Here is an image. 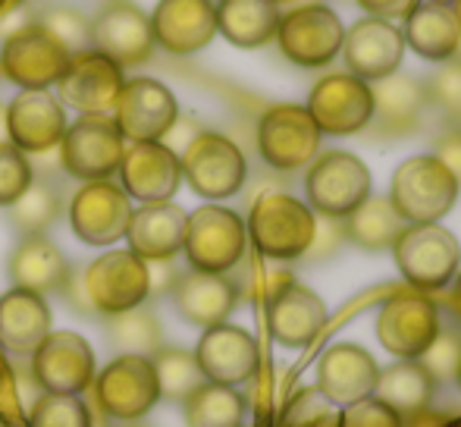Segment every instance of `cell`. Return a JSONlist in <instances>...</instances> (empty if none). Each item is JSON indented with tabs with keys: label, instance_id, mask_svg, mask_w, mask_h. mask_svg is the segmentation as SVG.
<instances>
[{
	"label": "cell",
	"instance_id": "5bb4252c",
	"mask_svg": "<svg viewBox=\"0 0 461 427\" xmlns=\"http://www.w3.org/2000/svg\"><path fill=\"white\" fill-rule=\"evenodd\" d=\"M439 312L420 293H395L376 314V336L389 355L420 359L439 333Z\"/></svg>",
	"mask_w": 461,
	"mask_h": 427
},
{
	"label": "cell",
	"instance_id": "cb8c5ba5",
	"mask_svg": "<svg viewBox=\"0 0 461 427\" xmlns=\"http://www.w3.org/2000/svg\"><path fill=\"white\" fill-rule=\"evenodd\" d=\"M148 19H151L154 44L179 57L198 54L217 35L213 0H160Z\"/></svg>",
	"mask_w": 461,
	"mask_h": 427
},
{
	"label": "cell",
	"instance_id": "2e32d148",
	"mask_svg": "<svg viewBox=\"0 0 461 427\" xmlns=\"http://www.w3.org/2000/svg\"><path fill=\"white\" fill-rule=\"evenodd\" d=\"M113 120L126 141H160L179 120L176 95L158 79H126Z\"/></svg>",
	"mask_w": 461,
	"mask_h": 427
},
{
	"label": "cell",
	"instance_id": "5b68a950",
	"mask_svg": "<svg viewBox=\"0 0 461 427\" xmlns=\"http://www.w3.org/2000/svg\"><path fill=\"white\" fill-rule=\"evenodd\" d=\"M183 179L192 186L194 195L207 202H223L236 195L249 177L242 148L220 132H198L179 154Z\"/></svg>",
	"mask_w": 461,
	"mask_h": 427
},
{
	"label": "cell",
	"instance_id": "60d3db41",
	"mask_svg": "<svg viewBox=\"0 0 461 427\" xmlns=\"http://www.w3.org/2000/svg\"><path fill=\"white\" fill-rule=\"evenodd\" d=\"M38 29H44L69 57L86 54V50H95L92 44V19L86 13L73 10V6H50L41 19H38Z\"/></svg>",
	"mask_w": 461,
	"mask_h": 427
},
{
	"label": "cell",
	"instance_id": "ba28073f",
	"mask_svg": "<svg viewBox=\"0 0 461 427\" xmlns=\"http://www.w3.org/2000/svg\"><path fill=\"white\" fill-rule=\"evenodd\" d=\"M82 289L92 314H120L148 302V264L129 249H113L95 258L82 274Z\"/></svg>",
	"mask_w": 461,
	"mask_h": 427
},
{
	"label": "cell",
	"instance_id": "6f0895ef",
	"mask_svg": "<svg viewBox=\"0 0 461 427\" xmlns=\"http://www.w3.org/2000/svg\"><path fill=\"white\" fill-rule=\"evenodd\" d=\"M456 380H458V384H461V361H458V374H456Z\"/></svg>",
	"mask_w": 461,
	"mask_h": 427
},
{
	"label": "cell",
	"instance_id": "d6986e66",
	"mask_svg": "<svg viewBox=\"0 0 461 427\" xmlns=\"http://www.w3.org/2000/svg\"><path fill=\"white\" fill-rule=\"evenodd\" d=\"M92 44L122 69L148 63L154 54L151 19L129 0H110L92 19Z\"/></svg>",
	"mask_w": 461,
	"mask_h": 427
},
{
	"label": "cell",
	"instance_id": "ab89813d",
	"mask_svg": "<svg viewBox=\"0 0 461 427\" xmlns=\"http://www.w3.org/2000/svg\"><path fill=\"white\" fill-rule=\"evenodd\" d=\"M342 409L317 386H302L279 412L276 427H339Z\"/></svg>",
	"mask_w": 461,
	"mask_h": 427
},
{
	"label": "cell",
	"instance_id": "f6af8a7d",
	"mask_svg": "<svg viewBox=\"0 0 461 427\" xmlns=\"http://www.w3.org/2000/svg\"><path fill=\"white\" fill-rule=\"evenodd\" d=\"M418 361L430 371V377L437 384L439 380H456L458 361H461V336L452 333V330H439L437 340L427 346V352Z\"/></svg>",
	"mask_w": 461,
	"mask_h": 427
},
{
	"label": "cell",
	"instance_id": "7c38bea8",
	"mask_svg": "<svg viewBox=\"0 0 461 427\" xmlns=\"http://www.w3.org/2000/svg\"><path fill=\"white\" fill-rule=\"evenodd\" d=\"M32 374L44 393L79 396L95 384V352L86 336L73 330H50L32 352Z\"/></svg>",
	"mask_w": 461,
	"mask_h": 427
},
{
	"label": "cell",
	"instance_id": "b9f144b4",
	"mask_svg": "<svg viewBox=\"0 0 461 427\" xmlns=\"http://www.w3.org/2000/svg\"><path fill=\"white\" fill-rule=\"evenodd\" d=\"M29 427H92V415H88V405L79 396L44 393L32 405Z\"/></svg>",
	"mask_w": 461,
	"mask_h": 427
},
{
	"label": "cell",
	"instance_id": "44dd1931",
	"mask_svg": "<svg viewBox=\"0 0 461 427\" xmlns=\"http://www.w3.org/2000/svg\"><path fill=\"white\" fill-rule=\"evenodd\" d=\"M194 359H198L201 371L211 384L223 386L245 384V380L255 377L258 365H261L255 336L226 321L213 323L201 333L198 346H194Z\"/></svg>",
	"mask_w": 461,
	"mask_h": 427
},
{
	"label": "cell",
	"instance_id": "30bf717a",
	"mask_svg": "<svg viewBox=\"0 0 461 427\" xmlns=\"http://www.w3.org/2000/svg\"><path fill=\"white\" fill-rule=\"evenodd\" d=\"M321 129L311 120L308 107L276 104L258 123V151L274 170L292 173L308 167L321 151Z\"/></svg>",
	"mask_w": 461,
	"mask_h": 427
},
{
	"label": "cell",
	"instance_id": "4fadbf2b",
	"mask_svg": "<svg viewBox=\"0 0 461 427\" xmlns=\"http://www.w3.org/2000/svg\"><path fill=\"white\" fill-rule=\"evenodd\" d=\"M308 114L327 135H355L370 126L374 88L352 73H330L311 88Z\"/></svg>",
	"mask_w": 461,
	"mask_h": 427
},
{
	"label": "cell",
	"instance_id": "484cf974",
	"mask_svg": "<svg viewBox=\"0 0 461 427\" xmlns=\"http://www.w3.org/2000/svg\"><path fill=\"white\" fill-rule=\"evenodd\" d=\"M327 323V305L314 289L302 286L295 280H285L274 289L267 305L270 336L285 349H304L317 340V333Z\"/></svg>",
	"mask_w": 461,
	"mask_h": 427
},
{
	"label": "cell",
	"instance_id": "f5cc1de1",
	"mask_svg": "<svg viewBox=\"0 0 461 427\" xmlns=\"http://www.w3.org/2000/svg\"><path fill=\"white\" fill-rule=\"evenodd\" d=\"M0 141H10L6 139V107L0 104Z\"/></svg>",
	"mask_w": 461,
	"mask_h": 427
},
{
	"label": "cell",
	"instance_id": "ac0fdd59",
	"mask_svg": "<svg viewBox=\"0 0 461 427\" xmlns=\"http://www.w3.org/2000/svg\"><path fill=\"white\" fill-rule=\"evenodd\" d=\"M129 220H132V198L122 192V186L110 179L86 183L73 195L69 204V223L73 232L88 245H113L126 236Z\"/></svg>",
	"mask_w": 461,
	"mask_h": 427
},
{
	"label": "cell",
	"instance_id": "91938a15",
	"mask_svg": "<svg viewBox=\"0 0 461 427\" xmlns=\"http://www.w3.org/2000/svg\"><path fill=\"white\" fill-rule=\"evenodd\" d=\"M107 4H110V0H107Z\"/></svg>",
	"mask_w": 461,
	"mask_h": 427
},
{
	"label": "cell",
	"instance_id": "db71d44e",
	"mask_svg": "<svg viewBox=\"0 0 461 427\" xmlns=\"http://www.w3.org/2000/svg\"><path fill=\"white\" fill-rule=\"evenodd\" d=\"M274 4H276V6H279V4H289V6L295 4V6H302V4H314V0H274Z\"/></svg>",
	"mask_w": 461,
	"mask_h": 427
},
{
	"label": "cell",
	"instance_id": "8992f818",
	"mask_svg": "<svg viewBox=\"0 0 461 427\" xmlns=\"http://www.w3.org/2000/svg\"><path fill=\"white\" fill-rule=\"evenodd\" d=\"M122 139L120 126L110 114H79L73 126H67L60 141V164L69 177L86 179H110L120 170L122 160Z\"/></svg>",
	"mask_w": 461,
	"mask_h": 427
},
{
	"label": "cell",
	"instance_id": "ee69618b",
	"mask_svg": "<svg viewBox=\"0 0 461 427\" xmlns=\"http://www.w3.org/2000/svg\"><path fill=\"white\" fill-rule=\"evenodd\" d=\"M427 101L449 116L456 126H461V60H446L427 82Z\"/></svg>",
	"mask_w": 461,
	"mask_h": 427
},
{
	"label": "cell",
	"instance_id": "603a6c76",
	"mask_svg": "<svg viewBox=\"0 0 461 427\" xmlns=\"http://www.w3.org/2000/svg\"><path fill=\"white\" fill-rule=\"evenodd\" d=\"M339 54L346 57L348 73L365 82H376L399 69L402 57H405V38L389 19L367 16L358 19L352 29H346Z\"/></svg>",
	"mask_w": 461,
	"mask_h": 427
},
{
	"label": "cell",
	"instance_id": "e0dca14e",
	"mask_svg": "<svg viewBox=\"0 0 461 427\" xmlns=\"http://www.w3.org/2000/svg\"><path fill=\"white\" fill-rule=\"evenodd\" d=\"M122 192L141 204L170 202L183 183L179 154L167 141H129L120 160Z\"/></svg>",
	"mask_w": 461,
	"mask_h": 427
},
{
	"label": "cell",
	"instance_id": "7402d4cb",
	"mask_svg": "<svg viewBox=\"0 0 461 427\" xmlns=\"http://www.w3.org/2000/svg\"><path fill=\"white\" fill-rule=\"evenodd\" d=\"M67 132V114L60 98L38 88V92H19L6 104V139L23 154H44L60 148Z\"/></svg>",
	"mask_w": 461,
	"mask_h": 427
},
{
	"label": "cell",
	"instance_id": "8fae6325",
	"mask_svg": "<svg viewBox=\"0 0 461 427\" xmlns=\"http://www.w3.org/2000/svg\"><path fill=\"white\" fill-rule=\"evenodd\" d=\"M97 405L116 422H139L160 403L158 374L145 355H120L95 374Z\"/></svg>",
	"mask_w": 461,
	"mask_h": 427
},
{
	"label": "cell",
	"instance_id": "94428289",
	"mask_svg": "<svg viewBox=\"0 0 461 427\" xmlns=\"http://www.w3.org/2000/svg\"><path fill=\"white\" fill-rule=\"evenodd\" d=\"M443 4H446V0H443Z\"/></svg>",
	"mask_w": 461,
	"mask_h": 427
},
{
	"label": "cell",
	"instance_id": "d590c367",
	"mask_svg": "<svg viewBox=\"0 0 461 427\" xmlns=\"http://www.w3.org/2000/svg\"><path fill=\"white\" fill-rule=\"evenodd\" d=\"M188 427H245V399L232 386L201 384L185 399Z\"/></svg>",
	"mask_w": 461,
	"mask_h": 427
},
{
	"label": "cell",
	"instance_id": "d4e9b609",
	"mask_svg": "<svg viewBox=\"0 0 461 427\" xmlns=\"http://www.w3.org/2000/svg\"><path fill=\"white\" fill-rule=\"evenodd\" d=\"M376 377H380V365L367 349H361L358 342H333L317 361L314 386L342 409L348 403L374 396Z\"/></svg>",
	"mask_w": 461,
	"mask_h": 427
},
{
	"label": "cell",
	"instance_id": "f1b7e54d",
	"mask_svg": "<svg viewBox=\"0 0 461 427\" xmlns=\"http://www.w3.org/2000/svg\"><path fill=\"white\" fill-rule=\"evenodd\" d=\"M370 88H374V116H370V126L376 129V135L399 139V135H408L420 126L430 101H427V88L418 79L393 73L386 79H376Z\"/></svg>",
	"mask_w": 461,
	"mask_h": 427
},
{
	"label": "cell",
	"instance_id": "9f6ffc18",
	"mask_svg": "<svg viewBox=\"0 0 461 427\" xmlns=\"http://www.w3.org/2000/svg\"><path fill=\"white\" fill-rule=\"evenodd\" d=\"M122 427H145V424H135V422H126V424H122Z\"/></svg>",
	"mask_w": 461,
	"mask_h": 427
},
{
	"label": "cell",
	"instance_id": "52a82bcc",
	"mask_svg": "<svg viewBox=\"0 0 461 427\" xmlns=\"http://www.w3.org/2000/svg\"><path fill=\"white\" fill-rule=\"evenodd\" d=\"M276 41L285 60L298 67H327L336 60L346 41V25L339 13L327 4H302L279 16Z\"/></svg>",
	"mask_w": 461,
	"mask_h": 427
},
{
	"label": "cell",
	"instance_id": "e575fe53",
	"mask_svg": "<svg viewBox=\"0 0 461 427\" xmlns=\"http://www.w3.org/2000/svg\"><path fill=\"white\" fill-rule=\"evenodd\" d=\"M342 223H346L348 242H355L358 249H367V251L393 249L399 232L405 230V220L399 217V211L389 204V198H380V195L365 198L352 214L342 217Z\"/></svg>",
	"mask_w": 461,
	"mask_h": 427
},
{
	"label": "cell",
	"instance_id": "c3c4849f",
	"mask_svg": "<svg viewBox=\"0 0 461 427\" xmlns=\"http://www.w3.org/2000/svg\"><path fill=\"white\" fill-rule=\"evenodd\" d=\"M433 158L443 160V164L449 167V173L458 179V186H461V126L439 135L437 145H433Z\"/></svg>",
	"mask_w": 461,
	"mask_h": 427
},
{
	"label": "cell",
	"instance_id": "11a10c76",
	"mask_svg": "<svg viewBox=\"0 0 461 427\" xmlns=\"http://www.w3.org/2000/svg\"><path fill=\"white\" fill-rule=\"evenodd\" d=\"M449 6H452V13H456L458 23H461V0H449Z\"/></svg>",
	"mask_w": 461,
	"mask_h": 427
},
{
	"label": "cell",
	"instance_id": "816d5d0a",
	"mask_svg": "<svg viewBox=\"0 0 461 427\" xmlns=\"http://www.w3.org/2000/svg\"><path fill=\"white\" fill-rule=\"evenodd\" d=\"M452 280H456V283H452V295H449V305H452V312H456L458 318H461V270H458L456 277H452Z\"/></svg>",
	"mask_w": 461,
	"mask_h": 427
},
{
	"label": "cell",
	"instance_id": "ffe728a7",
	"mask_svg": "<svg viewBox=\"0 0 461 427\" xmlns=\"http://www.w3.org/2000/svg\"><path fill=\"white\" fill-rule=\"evenodd\" d=\"M122 82H126L122 67H116L101 50H86V54L69 57V67L57 82V92H60V104H69L79 114L113 116Z\"/></svg>",
	"mask_w": 461,
	"mask_h": 427
},
{
	"label": "cell",
	"instance_id": "7bdbcfd3",
	"mask_svg": "<svg viewBox=\"0 0 461 427\" xmlns=\"http://www.w3.org/2000/svg\"><path fill=\"white\" fill-rule=\"evenodd\" d=\"M35 179L32 160L10 141H0V208H10Z\"/></svg>",
	"mask_w": 461,
	"mask_h": 427
},
{
	"label": "cell",
	"instance_id": "74e56055",
	"mask_svg": "<svg viewBox=\"0 0 461 427\" xmlns=\"http://www.w3.org/2000/svg\"><path fill=\"white\" fill-rule=\"evenodd\" d=\"M154 374H158L160 399H173V403H185L201 384H207L204 371H201L194 352L179 346H160L151 355Z\"/></svg>",
	"mask_w": 461,
	"mask_h": 427
},
{
	"label": "cell",
	"instance_id": "9a60e30c",
	"mask_svg": "<svg viewBox=\"0 0 461 427\" xmlns=\"http://www.w3.org/2000/svg\"><path fill=\"white\" fill-rule=\"evenodd\" d=\"M69 67V54L38 25H23L4 41L0 69L23 92H38L60 82Z\"/></svg>",
	"mask_w": 461,
	"mask_h": 427
},
{
	"label": "cell",
	"instance_id": "4316f807",
	"mask_svg": "<svg viewBox=\"0 0 461 427\" xmlns=\"http://www.w3.org/2000/svg\"><path fill=\"white\" fill-rule=\"evenodd\" d=\"M185 220L188 214L173 202L141 204L139 211H132L122 239H129V251L139 255L141 261L176 258L185 242Z\"/></svg>",
	"mask_w": 461,
	"mask_h": 427
},
{
	"label": "cell",
	"instance_id": "6da1fadb",
	"mask_svg": "<svg viewBox=\"0 0 461 427\" xmlns=\"http://www.w3.org/2000/svg\"><path fill=\"white\" fill-rule=\"evenodd\" d=\"M458 179L433 154H418L395 167L389 179V204L405 223H439L458 198Z\"/></svg>",
	"mask_w": 461,
	"mask_h": 427
},
{
	"label": "cell",
	"instance_id": "681fc988",
	"mask_svg": "<svg viewBox=\"0 0 461 427\" xmlns=\"http://www.w3.org/2000/svg\"><path fill=\"white\" fill-rule=\"evenodd\" d=\"M148 264V295H160L170 293L173 283H176V270H173V258L164 261H145Z\"/></svg>",
	"mask_w": 461,
	"mask_h": 427
},
{
	"label": "cell",
	"instance_id": "83f0119b",
	"mask_svg": "<svg viewBox=\"0 0 461 427\" xmlns=\"http://www.w3.org/2000/svg\"><path fill=\"white\" fill-rule=\"evenodd\" d=\"M173 305L194 327H213L232 314L239 302L236 283L226 274H204V270H188L179 274L170 289Z\"/></svg>",
	"mask_w": 461,
	"mask_h": 427
},
{
	"label": "cell",
	"instance_id": "4dcf8cb0",
	"mask_svg": "<svg viewBox=\"0 0 461 427\" xmlns=\"http://www.w3.org/2000/svg\"><path fill=\"white\" fill-rule=\"evenodd\" d=\"M402 38H405L408 48L424 57V60L446 63V60H452L461 48V23L449 4H443V0H427V4H418L405 16Z\"/></svg>",
	"mask_w": 461,
	"mask_h": 427
},
{
	"label": "cell",
	"instance_id": "7a4b0ae2",
	"mask_svg": "<svg viewBox=\"0 0 461 427\" xmlns=\"http://www.w3.org/2000/svg\"><path fill=\"white\" fill-rule=\"evenodd\" d=\"M245 230L264 258L298 261L314 239V211L289 192H264L251 204Z\"/></svg>",
	"mask_w": 461,
	"mask_h": 427
},
{
	"label": "cell",
	"instance_id": "1f68e13d",
	"mask_svg": "<svg viewBox=\"0 0 461 427\" xmlns=\"http://www.w3.org/2000/svg\"><path fill=\"white\" fill-rule=\"evenodd\" d=\"M10 280L16 289H32V293H57L67 286L69 264L63 251L44 236H25L10 255Z\"/></svg>",
	"mask_w": 461,
	"mask_h": 427
},
{
	"label": "cell",
	"instance_id": "bcb514c9",
	"mask_svg": "<svg viewBox=\"0 0 461 427\" xmlns=\"http://www.w3.org/2000/svg\"><path fill=\"white\" fill-rule=\"evenodd\" d=\"M339 427H405V418L376 396H365L358 403L342 405Z\"/></svg>",
	"mask_w": 461,
	"mask_h": 427
},
{
	"label": "cell",
	"instance_id": "277c9868",
	"mask_svg": "<svg viewBox=\"0 0 461 427\" xmlns=\"http://www.w3.org/2000/svg\"><path fill=\"white\" fill-rule=\"evenodd\" d=\"M393 255L414 289H443L458 274L461 245L439 223H405L393 242Z\"/></svg>",
	"mask_w": 461,
	"mask_h": 427
},
{
	"label": "cell",
	"instance_id": "3957f363",
	"mask_svg": "<svg viewBox=\"0 0 461 427\" xmlns=\"http://www.w3.org/2000/svg\"><path fill=\"white\" fill-rule=\"evenodd\" d=\"M249 230L236 211L223 204H201L185 220V242L183 251L192 270L204 274H230L245 258Z\"/></svg>",
	"mask_w": 461,
	"mask_h": 427
},
{
	"label": "cell",
	"instance_id": "7dc6e473",
	"mask_svg": "<svg viewBox=\"0 0 461 427\" xmlns=\"http://www.w3.org/2000/svg\"><path fill=\"white\" fill-rule=\"evenodd\" d=\"M346 242V223L342 217H327V214H314V239H311L304 258L308 261H323V258L336 255V249Z\"/></svg>",
	"mask_w": 461,
	"mask_h": 427
},
{
	"label": "cell",
	"instance_id": "f546056e",
	"mask_svg": "<svg viewBox=\"0 0 461 427\" xmlns=\"http://www.w3.org/2000/svg\"><path fill=\"white\" fill-rule=\"evenodd\" d=\"M50 333V308L44 295L16 289L0 295V346L13 355H32Z\"/></svg>",
	"mask_w": 461,
	"mask_h": 427
},
{
	"label": "cell",
	"instance_id": "f907efd6",
	"mask_svg": "<svg viewBox=\"0 0 461 427\" xmlns=\"http://www.w3.org/2000/svg\"><path fill=\"white\" fill-rule=\"evenodd\" d=\"M361 10H367L370 16L380 19H395V16H408V13L418 6V0H355Z\"/></svg>",
	"mask_w": 461,
	"mask_h": 427
},
{
	"label": "cell",
	"instance_id": "680465c9",
	"mask_svg": "<svg viewBox=\"0 0 461 427\" xmlns=\"http://www.w3.org/2000/svg\"><path fill=\"white\" fill-rule=\"evenodd\" d=\"M0 427H6V422H4V418H0Z\"/></svg>",
	"mask_w": 461,
	"mask_h": 427
},
{
	"label": "cell",
	"instance_id": "9c48e42d",
	"mask_svg": "<svg viewBox=\"0 0 461 427\" xmlns=\"http://www.w3.org/2000/svg\"><path fill=\"white\" fill-rule=\"evenodd\" d=\"M370 170L367 164L352 151H327L311 160L308 189L311 211L327 214V217H346L358 208L365 198H370Z\"/></svg>",
	"mask_w": 461,
	"mask_h": 427
},
{
	"label": "cell",
	"instance_id": "f35d334b",
	"mask_svg": "<svg viewBox=\"0 0 461 427\" xmlns=\"http://www.w3.org/2000/svg\"><path fill=\"white\" fill-rule=\"evenodd\" d=\"M10 220L23 236H41L60 214V195L44 179H32V186L10 204Z\"/></svg>",
	"mask_w": 461,
	"mask_h": 427
},
{
	"label": "cell",
	"instance_id": "8d00e7d4",
	"mask_svg": "<svg viewBox=\"0 0 461 427\" xmlns=\"http://www.w3.org/2000/svg\"><path fill=\"white\" fill-rule=\"evenodd\" d=\"M107 336L122 355H145V359H151L164 346V330H160L158 314L145 305L110 314Z\"/></svg>",
	"mask_w": 461,
	"mask_h": 427
},
{
	"label": "cell",
	"instance_id": "d6a6232c",
	"mask_svg": "<svg viewBox=\"0 0 461 427\" xmlns=\"http://www.w3.org/2000/svg\"><path fill=\"white\" fill-rule=\"evenodd\" d=\"M274 0H217V32L236 48H264L276 38Z\"/></svg>",
	"mask_w": 461,
	"mask_h": 427
},
{
	"label": "cell",
	"instance_id": "836d02e7",
	"mask_svg": "<svg viewBox=\"0 0 461 427\" xmlns=\"http://www.w3.org/2000/svg\"><path fill=\"white\" fill-rule=\"evenodd\" d=\"M433 390H437V380L430 377V371L418 359H402L395 365H389L386 371H380L374 396L383 399L386 405H393L405 418L424 412L433 399Z\"/></svg>",
	"mask_w": 461,
	"mask_h": 427
}]
</instances>
